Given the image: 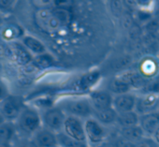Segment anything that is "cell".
<instances>
[{"label":"cell","mask_w":159,"mask_h":147,"mask_svg":"<svg viewBox=\"0 0 159 147\" xmlns=\"http://www.w3.org/2000/svg\"><path fill=\"white\" fill-rule=\"evenodd\" d=\"M41 117L34 108H24L17 118V126L25 135L33 136L39 128H41Z\"/></svg>","instance_id":"1"},{"label":"cell","mask_w":159,"mask_h":147,"mask_svg":"<svg viewBox=\"0 0 159 147\" xmlns=\"http://www.w3.org/2000/svg\"><path fill=\"white\" fill-rule=\"evenodd\" d=\"M59 108H61L65 113H68L70 116H75L80 119L82 117H88L93 113V108L89 99L84 98L65 100Z\"/></svg>","instance_id":"2"},{"label":"cell","mask_w":159,"mask_h":147,"mask_svg":"<svg viewBox=\"0 0 159 147\" xmlns=\"http://www.w3.org/2000/svg\"><path fill=\"white\" fill-rule=\"evenodd\" d=\"M86 142L92 145H101L107 138V130L95 118H87L84 123Z\"/></svg>","instance_id":"3"},{"label":"cell","mask_w":159,"mask_h":147,"mask_svg":"<svg viewBox=\"0 0 159 147\" xmlns=\"http://www.w3.org/2000/svg\"><path fill=\"white\" fill-rule=\"evenodd\" d=\"M66 115L63 110L59 107H52L43 113L41 117V122L43 123L45 128L58 133L62 130L63 125Z\"/></svg>","instance_id":"4"},{"label":"cell","mask_w":159,"mask_h":147,"mask_svg":"<svg viewBox=\"0 0 159 147\" xmlns=\"http://www.w3.org/2000/svg\"><path fill=\"white\" fill-rule=\"evenodd\" d=\"M62 129L63 132L69 138L79 142H86L84 126L80 118L67 115L65 119Z\"/></svg>","instance_id":"5"},{"label":"cell","mask_w":159,"mask_h":147,"mask_svg":"<svg viewBox=\"0 0 159 147\" xmlns=\"http://www.w3.org/2000/svg\"><path fill=\"white\" fill-rule=\"evenodd\" d=\"M23 110L22 100L17 97H8L0 103V114L6 122H11L17 119Z\"/></svg>","instance_id":"6"},{"label":"cell","mask_w":159,"mask_h":147,"mask_svg":"<svg viewBox=\"0 0 159 147\" xmlns=\"http://www.w3.org/2000/svg\"><path fill=\"white\" fill-rule=\"evenodd\" d=\"M5 54L13 59L18 65L24 67L31 64L33 61L32 53L19 42H11L8 46H6Z\"/></svg>","instance_id":"7"},{"label":"cell","mask_w":159,"mask_h":147,"mask_svg":"<svg viewBox=\"0 0 159 147\" xmlns=\"http://www.w3.org/2000/svg\"><path fill=\"white\" fill-rule=\"evenodd\" d=\"M38 24L44 30L48 32H53L58 30L63 24L55 15L54 11H51L48 9H42L38 12L37 15Z\"/></svg>","instance_id":"8"},{"label":"cell","mask_w":159,"mask_h":147,"mask_svg":"<svg viewBox=\"0 0 159 147\" xmlns=\"http://www.w3.org/2000/svg\"><path fill=\"white\" fill-rule=\"evenodd\" d=\"M159 109V96L150 94H140L137 97L135 112L142 115Z\"/></svg>","instance_id":"9"},{"label":"cell","mask_w":159,"mask_h":147,"mask_svg":"<svg viewBox=\"0 0 159 147\" xmlns=\"http://www.w3.org/2000/svg\"><path fill=\"white\" fill-rule=\"evenodd\" d=\"M137 70L146 80H150L159 74V59L147 55L139 61Z\"/></svg>","instance_id":"10"},{"label":"cell","mask_w":159,"mask_h":147,"mask_svg":"<svg viewBox=\"0 0 159 147\" xmlns=\"http://www.w3.org/2000/svg\"><path fill=\"white\" fill-rule=\"evenodd\" d=\"M112 100L113 98L111 94L109 91L105 90L93 91L91 92L89 97V101L94 112L102 111L112 107Z\"/></svg>","instance_id":"11"},{"label":"cell","mask_w":159,"mask_h":147,"mask_svg":"<svg viewBox=\"0 0 159 147\" xmlns=\"http://www.w3.org/2000/svg\"><path fill=\"white\" fill-rule=\"evenodd\" d=\"M137 96L133 93H126L115 96L112 100V108L117 113H128L135 111Z\"/></svg>","instance_id":"12"},{"label":"cell","mask_w":159,"mask_h":147,"mask_svg":"<svg viewBox=\"0 0 159 147\" xmlns=\"http://www.w3.org/2000/svg\"><path fill=\"white\" fill-rule=\"evenodd\" d=\"M139 126H140L146 137H152L153 132L159 126V109L139 115Z\"/></svg>","instance_id":"13"},{"label":"cell","mask_w":159,"mask_h":147,"mask_svg":"<svg viewBox=\"0 0 159 147\" xmlns=\"http://www.w3.org/2000/svg\"><path fill=\"white\" fill-rule=\"evenodd\" d=\"M117 77L125 82L131 90H138L139 92L145 86L148 81L139 74L138 70H124Z\"/></svg>","instance_id":"14"},{"label":"cell","mask_w":159,"mask_h":147,"mask_svg":"<svg viewBox=\"0 0 159 147\" xmlns=\"http://www.w3.org/2000/svg\"><path fill=\"white\" fill-rule=\"evenodd\" d=\"M38 147H58L56 133L47 128H39L32 138Z\"/></svg>","instance_id":"15"},{"label":"cell","mask_w":159,"mask_h":147,"mask_svg":"<svg viewBox=\"0 0 159 147\" xmlns=\"http://www.w3.org/2000/svg\"><path fill=\"white\" fill-rule=\"evenodd\" d=\"M144 137L146 136L139 125L129 127H122L120 130V138L133 143L138 142Z\"/></svg>","instance_id":"16"},{"label":"cell","mask_w":159,"mask_h":147,"mask_svg":"<svg viewBox=\"0 0 159 147\" xmlns=\"http://www.w3.org/2000/svg\"><path fill=\"white\" fill-rule=\"evenodd\" d=\"M22 44L31 53L38 55L43 54L46 53V48L44 44L39 41L38 39L32 36H25L22 40Z\"/></svg>","instance_id":"17"},{"label":"cell","mask_w":159,"mask_h":147,"mask_svg":"<svg viewBox=\"0 0 159 147\" xmlns=\"http://www.w3.org/2000/svg\"><path fill=\"white\" fill-rule=\"evenodd\" d=\"M94 113H95V119L103 126L112 125L116 123L117 116H118L117 112L112 107L102 110V111L94 112Z\"/></svg>","instance_id":"18"},{"label":"cell","mask_w":159,"mask_h":147,"mask_svg":"<svg viewBox=\"0 0 159 147\" xmlns=\"http://www.w3.org/2000/svg\"><path fill=\"white\" fill-rule=\"evenodd\" d=\"M100 80V72L98 70L89 72L81 77L77 82V87L81 90H87L94 86Z\"/></svg>","instance_id":"19"},{"label":"cell","mask_w":159,"mask_h":147,"mask_svg":"<svg viewBox=\"0 0 159 147\" xmlns=\"http://www.w3.org/2000/svg\"><path fill=\"white\" fill-rule=\"evenodd\" d=\"M139 115L135 112H128V113H118L116 123L122 127H129L139 125Z\"/></svg>","instance_id":"20"},{"label":"cell","mask_w":159,"mask_h":147,"mask_svg":"<svg viewBox=\"0 0 159 147\" xmlns=\"http://www.w3.org/2000/svg\"><path fill=\"white\" fill-rule=\"evenodd\" d=\"M16 134V127L11 122L0 125V143H10Z\"/></svg>","instance_id":"21"},{"label":"cell","mask_w":159,"mask_h":147,"mask_svg":"<svg viewBox=\"0 0 159 147\" xmlns=\"http://www.w3.org/2000/svg\"><path fill=\"white\" fill-rule=\"evenodd\" d=\"M131 91H132L131 88L118 77L113 78L109 84V92L111 94L113 93L116 96H118V95H122V94L130 93Z\"/></svg>","instance_id":"22"},{"label":"cell","mask_w":159,"mask_h":147,"mask_svg":"<svg viewBox=\"0 0 159 147\" xmlns=\"http://www.w3.org/2000/svg\"><path fill=\"white\" fill-rule=\"evenodd\" d=\"M58 147H88L87 142H79L68 136H66L63 131L56 133Z\"/></svg>","instance_id":"23"},{"label":"cell","mask_w":159,"mask_h":147,"mask_svg":"<svg viewBox=\"0 0 159 147\" xmlns=\"http://www.w3.org/2000/svg\"><path fill=\"white\" fill-rule=\"evenodd\" d=\"M139 93L159 96V74L148 80L145 86L139 91Z\"/></svg>","instance_id":"24"},{"label":"cell","mask_w":159,"mask_h":147,"mask_svg":"<svg viewBox=\"0 0 159 147\" xmlns=\"http://www.w3.org/2000/svg\"><path fill=\"white\" fill-rule=\"evenodd\" d=\"M32 64L36 68L39 69H44L50 67L53 64V58L52 57L51 54L48 53H43L40 55H38L35 59H33Z\"/></svg>","instance_id":"25"},{"label":"cell","mask_w":159,"mask_h":147,"mask_svg":"<svg viewBox=\"0 0 159 147\" xmlns=\"http://www.w3.org/2000/svg\"><path fill=\"white\" fill-rule=\"evenodd\" d=\"M135 147H159L151 137H144L135 143Z\"/></svg>","instance_id":"26"},{"label":"cell","mask_w":159,"mask_h":147,"mask_svg":"<svg viewBox=\"0 0 159 147\" xmlns=\"http://www.w3.org/2000/svg\"><path fill=\"white\" fill-rule=\"evenodd\" d=\"M36 105L38 107H40V108H44L46 110L52 108V101L51 99H38L36 101Z\"/></svg>","instance_id":"27"},{"label":"cell","mask_w":159,"mask_h":147,"mask_svg":"<svg viewBox=\"0 0 159 147\" xmlns=\"http://www.w3.org/2000/svg\"><path fill=\"white\" fill-rule=\"evenodd\" d=\"M4 39H12L14 38H17V32L15 31V27H9L6 28L2 33Z\"/></svg>","instance_id":"28"},{"label":"cell","mask_w":159,"mask_h":147,"mask_svg":"<svg viewBox=\"0 0 159 147\" xmlns=\"http://www.w3.org/2000/svg\"><path fill=\"white\" fill-rule=\"evenodd\" d=\"M17 147H38V146L35 144V142L32 140V139L31 140H29V139H24V140H22L19 142V144H18Z\"/></svg>","instance_id":"29"},{"label":"cell","mask_w":159,"mask_h":147,"mask_svg":"<svg viewBox=\"0 0 159 147\" xmlns=\"http://www.w3.org/2000/svg\"><path fill=\"white\" fill-rule=\"evenodd\" d=\"M116 145H117V147H135V143L125 140L122 138H120L116 141Z\"/></svg>","instance_id":"30"},{"label":"cell","mask_w":159,"mask_h":147,"mask_svg":"<svg viewBox=\"0 0 159 147\" xmlns=\"http://www.w3.org/2000/svg\"><path fill=\"white\" fill-rule=\"evenodd\" d=\"M151 138H152V140L156 143V145L159 146V126L156 128V130L153 132V134H152V136Z\"/></svg>","instance_id":"31"},{"label":"cell","mask_w":159,"mask_h":147,"mask_svg":"<svg viewBox=\"0 0 159 147\" xmlns=\"http://www.w3.org/2000/svg\"><path fill=\"white\" fill-rule=\"evenodd\" d=\"M138 5L139 7H144V8H148L149 6L152 5V2L151 1H138Z\"/></svg>","instance_id":"32"},{"label":"cell","mask_w":159,"mask_h":147,"mask_svg":"<svg viewBox=\"0 0 159 147\" xmlns=\"http://www.w3.org/2000/svg\"><path fill=\"white\" fill-rule=\"evenodd\" d=\"M100 147H117L116 143H111V142H103Z\"/></svg>","instance_id":"33"},{"label":"cell","mask_w":159,"mask_h":147,"mask_svg":"<svg viewBox=\"0 0 159 147\" xmlns=\"http://www.w3.org/2000/svg\"><path fill=\"white\" fill-rule=\"evenodd\" d=\"M0 147H11V142L10 143H0Z\"/></svg>","instance_id":"34"},{"label":"cell","mask_w":159,"mask_h":147,"mask_svg":"<svg viewBox=\"0 0 159 147\" xmlns=\"http://www.w3.org/2000/svg\"><path fill=\"white\" fill-rule=\"evenodd\" d=\"M3 94H4V89H3L2 85H0V99H1V98H2Z\"/></svg>","instance_id":"35"},{"label":"cell","mask_w":159,"mask_h":147,"mask_svg":"<svg viewBox=\"0 0 159 147\" xmlns=\"http://www.w3.org/2000/svg\"><path fill=\"white\" fill-rule=\"evenodd\" d=\"M4 122H6V121H5V119L3 118V116H2L1 114H0V125H1V124H3Z\"/></svg>","instance_id":"36"},{"label":"cell","mask_w":159,"mask_h":147,"mask_svg":"<svg viewBox=\"0 0 159 147\" xmlns=\"http://www.w3.org/2000/svg\"><path fill=\"white\" fill-rule=\"evenodd\" d=\"M155 17H156V20H157V21H159V11L156 12V14H155Z\"/></svg>","instance_id":"37"},{"label":"cell","mask_w":159,"mask_h":147,"mask_svg":"<svg viewBox=\"0 0 159 147\" xmlns=\"http://www.w3.org/2000/svg\"><path fill=\"white\" fill-rule=\"evenodd\" d=\"M1 72H2V66L0 65V73H1Z\"/></svg>","instance_id":"38"},{"label":"cell","mask_w":159,"mask_h":147,"mask_svg":"<svg viewBox=\"0 0 159 147\" xmlns=\"http://www.w3.org/2000/svg\"><path fill=\"white\" fill-rule=\"evenodd\" d=\"M158 59H159V58H158Z\"/></svg>","instance_id":"39"}]
</instances>
